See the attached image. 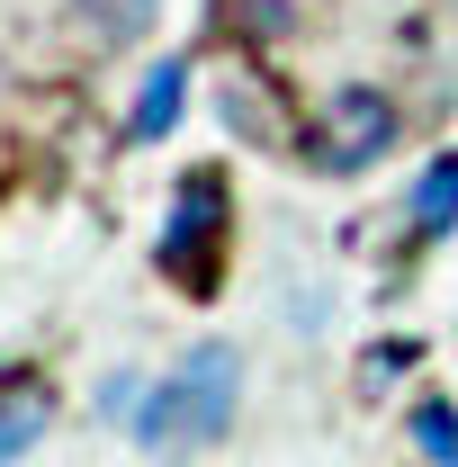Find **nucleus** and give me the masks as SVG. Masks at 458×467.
<instances>
[{
    "instance_id": "nucleus-1",
    "label": "nucleus",
    "mask_w": 458,
    "mask_h": 467,
    "mask_svg": "<svg viewBox=\"0 0 458 467\" xmlns=\"http://www.w3.org/2000/svg\"><path fill=\"white\" fill-rule=\"evenodd\" d=\"M234 405H243V350L234 342H198L189 359H172V378L144 387L135 405V450L144 459H198L234 431Z\"/></svg>"
},
{
    "instance_id": "nucleus-2",
    "label": "nucleus",
    "mask_w": 458,
    "mask_h": 467,
    "mask_svg": "<svg viewBox=\"0 0 458 467\" xmlns=\"http://www.w3.org/2000/svg\"><path fill=\"white\" fill-rule=\"evenodd\" d=\"M225 234H234L225 171H189L172 189V216H162V270H172L180 296H216V279H225Z\"/></svg>"
},
{
    "instance_id": "nucleus-3",
    "label": "nucleus",
    "mask_w": 458,
    "mask_h": 467,
    "mask_svg": "<svg viewBox=\"0 0 458 467\" xmlns=\"http://www.w3.org/2000/svg\"><path fill=\"white\" fill-rule=\"evenodd\" d=\"M396 126H404L396 99H387V90H369V81L324 90V99H315V126H306V162H315V171H333V180H350V171H369V162H387Z\"/></svg>"
},
{
    "instance_id": "nucleus-4",
    "label": "nucleus",
    "mask_w": 458,
    "mask_h": 467,
    "mask_svg": "<svg viewBox=\"0 0 458 467\" xmlns=\"http://www.w3.org/2000/svg\"><path fill=\"white\" fill-rule=\"evenodd\" d=\"M55 431V387L46 378H0V467H18Z\"/></svg>"
},
{
    "instance_id": "nucleus-5",
    "label": "nucleus",
    "mask_w": 458,
    "mask_h": 467,
    "mask_svg": "<svg viewBox=\"0 0 458 467\" xmlns=\"http://www.w3.org/2000/svg\"><path fill=\"white\" fill-rule=\"evenodd\" d=\"M180 99H189V63L162 55L153 72H144V99H135V117H126V144H162L180 126Z\"/></svg>"
},
{
    "instance_id": "nucleus-6",
    "label": "nucleus",
    "mask_w": 458,
    "mask_h": 467,
    "mask_svg": "<svg viewBox=\"0 0 458 467\" xmlns=\"http://www.w3.org/2000/svg\"><path fill=\"white\" fill-rule=\"evenodd\" d=\"M450 225H458V153H441L413 189V243H450Z\"/></svg>"
},
{
    "instance_id": "nucleus-7",
    "label": "nucleus",
    "mask_w": 458,
    "mask_h": 467,
    "mask_svg": "<svg viewBox=\"0 0 458 467\" xmlns=\"http://www.w3.org/2000/svg\"><path fill=\"white\" fill-rule=\"evenodd\" d=\"M225 126H234V135H252V144H287V126L270 117V99H261L252 72H234V81H225Z\"/></svg>"
},
{
    "instance_id": "nucleus-8",
    "label": "nucleus",
    "mask_w": 458,
    "mask_h": 467,
    "mask_svg": "<svg viewBox=\"0 0 458 467\" xmlns=\"http://www.w3.org/2000/svg\"><path fill=\"white\" fill-rule=\"evenodd\" d=\"M413 450H422L432 467H458V405L422 396V405H413Z\"/></svg>"
},
{
    "instance_id": "nucleus-9",
    "label": "nucleus",
    "mask_w": 458,
    "mask_h": 467,
    "mask_svg": "<svg viewBox=\"0 0 458 467\" xmlns=\"http://www.w3.org/2000/svg\"><path fill=\"white\" fill-rule=\"evenodd\" d=\"M396 368H413V342H378V350H369V368H359V378H369V387H387Z\"/></svg>"
},
{
    "instance_id": "nucleus-10",
    "label": "nucleus",
    "mask_w": 458,
    "mask_h": 467,
    "mask_svg": "<svg viewBox=\"0 0 458 467\" xmlns=\"http://www.w3.org/2000/svg\"><path fill=\"white\" fill-rule=\"evenodd\" d=\"M252 36H287V0H252Z\"/></svg>"
}]
</instances>
